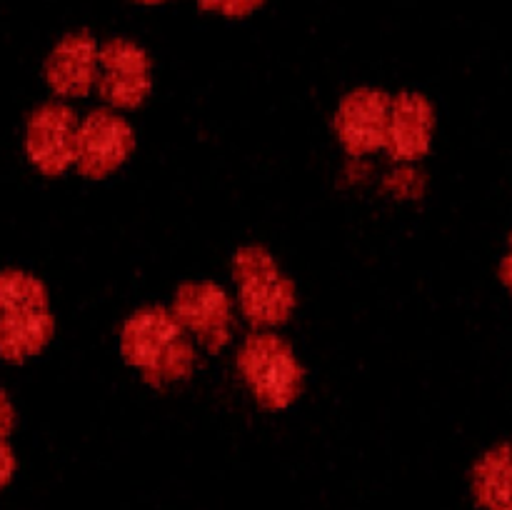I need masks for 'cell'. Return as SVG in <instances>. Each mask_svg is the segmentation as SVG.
Here are the masks:
<instances>
[{
	"label": "cell",
	"mask_w": 512,
	"mask_h": 510,
	"mask_svg": "<svg viewBox=\"0 0 512 510\" xmlns=\"http://www.w3.org/2000/svg\"><path fill=\"white\" fill-rule=\"evenodd\" d=\"M123 358L153 385L178 383L195 370V348L183 325L160 305L138 310L123 325Z\"/></svg>",
	"instance_id": "cell-1"
},
{
	"label": "cell",
	"mask_w": 512,
	"mask_h": 510,
	"mask_svg": "<svg viewBox=\"0 0 512 510\" xmlns=\"http://www.w3.org/2000/svg\"><path fill=\"white\" fill-rule=\"evenodd\" d=\"M53 328L45 285L25 273L0 275V355L25 360L40 353Z\"/></svg>",
	"instance_id": "cell-2"
},
{
	"label": "cell",
	"mask_w": 512,
	"mask_h": 510,
	"mask_svg": "<svg viewBox=\"0 0 512 510\" xmlns=\"http://www.w3.org/2000/svg\"><path fill=\"white\" fill-rule=\"evenodd\" d=\"M238 370L258 403L268 410L288 408L303 390V368L280 335H248L238 353Z\"/></svg>",
	"instance_id": "cell-3"
},
{
	"label": "cell",
	"mask_w": 512,
	"mask_h": 510,
	"mask_svg": "<svg viewBox=\"0 0 512 510\" xmlns=\"http://www.w3.org/2000/svg\"><path fill=\"white\" fill-rule=\"evenodd\" d=\"M240 308L253 325H280L293 315L295 283L260 245L240 248L233 260Z\"/></svg>",
	"instance_id": "cell-4"
},
{
	"label": "cell",
	"mask_w": 512,
	"mask_h": 510,
	"mask_svg": "<svg viewBox=\"0 0 512 510\" xmlns=\"http://www.w3.org/2000/svg\"><path fill=\"white\" fill-rule=\"evenodd\" d=\"M148 53L138 43L125 38H110L98 50V88L100 98L115 108L133 110L148 98L153 88Z\"/></svg>",
	"instance_id": "cell-5"
},
{
	"label": "cell",
	"mask_w": 512,
	"mask_h": 510,
	"mask_svg": "<svg viewBox=\"0 0 512 510\" xmlns=\"http://www.w3.org/2000/svg\"><path fill=\"white\" fill-rule=\"evenodd\" d=\"M133 145L135 135L128 120L110 110H93L78 125L75 165L85 178H108L128 160Z\"/></svg>",
	"instance_id": "cell-6"
},
{
	"label": "cell",
	"mask_w": 512,
	"mask_h": 510,
	"mask_svg": "<svg viewBox=\"0 0 512 510\" xmlns=\"http://www.w3.org/2000/svg\"><path fill=\"white\" fill-rule=\"evenodd\" d=\"M173 315L183 330L198 338L210 353H220L233 335V305L228 293L213 283L180 285L173 300Z\"/></svg>",
	"instance_id": "cell-7"
},
{
	"label": "cell",
	"mask_w": 512,
	"mask_h": 510,
	"mask_svg": "<svg viewBox=\"0 0 512 510\" xmlns=\"http://www.w3.org/2000/svg\"><path fill=\"white\" fill-rule=\"evenodd\" d=\"M78 118L63 103H45L28 120V155L45 175H63L75 163Z\"/></svg>",
	"instance_id": "cell-8"
},
{
	"label": "cell",
	"mask_w": 512,
	"mask_h": 510,
	"mask_svg": "<svg viewBox=\"0 0 512 510\" xmlns=\"http://www.w3.org/2000/svg\"><path fill=\"white\" fill-rule=\"evenodd\" d=\"M390 98L383 90L360 88L340 100L335 130L350 155H370L385 148Z\"/></svg>",
	"instance_id": "cell-9"
},
{
	"label": "cell",
	"mask_w": 512,
	"mask_h": 510,
	"mask_svg": "<svg viewBox=\"0 0 512 510\" xmlns=\"http://www.w3.org/2000/svg\"><path fill=\"white\" fill-rule=\"evenodd\" d=\"M98 43L90 33H68L45 63L48 85L63 98H85L98 83Z\"/></svg>",
	"instance_id": "cell-10"
},
{
	"label": "cell",
	"mask_w": 512,
	"mask_h": 510,
	"mask_svg": "<svg viewBox=\"0 0 512 510\" xmlns=\"http://www.w3.org/2000/svg\"><path fill=\"white\" fill-rule=\"evenodd\" d=\"M435 113L420 93H400L390 100L385 148L395 160H418L428 153L433 140Z\"/></svg>",
	"instance_id": "cell-11"
},
{
	"label": "cell",
	"mask_w": 512,
	"mask_h": 510,
	"mask_svg": "<svg viewBox=\"0 0 512 510\" xmlns=\"http://www.w3.org/2000/svg\"><path fill=\"white\" fill-rule=\"evenodd\" d=\"M473 490L488 510H512V458L505 450L488 453L473 475Z\"/></svg>",
	"instance_id": "cell-12"
},
{
	"label": "cell",
	"mask_w": 512,
	"mask_h": 510,
	"mask_svg": "<svg viewBox=\"0 0 512 510\" xmlns=\"http://www.w3.org/2000/svg\"><path fill=\"white\" fill-rule=\"evenodd\" d=\"M265 0H198V5L210 13H220L225 18H245L263 8Z\"/></svg>",
	"instance_id": "cell-13"
},
{
	"label": "cell",
	"mask_w": 512,
	"mask_h": 510,
	"mask_svg": "<svg viewBox=\"0 0 512 510\" xmlns=\"http://www.w3.org/2000/svg\"><path fill=\"white\" fill-rule=\"evenodd\" d=\"M13 468H15L13 453H10V450L5 448L3 443H0V488H3V485L10 480V475H13Z\"/></svg>",
	"instance_id": "cell-14"
},
{
	"label": "cell",
	"mask_w": 512,
	"mask_h": 510,
	"mask_svg": "<svg viewBox=\"0 0 512 510\" xmlns=\"http://www.w3.org/2000/svg\"><path fill=\"white\" fill-rule=\"evenodd\" d=\"M10 428H13V410H10L8 400H5L3 393H0V435L8 433Z\"/></svg>",
	"instance_id": "cell-15"
},
{
	"label": "cell",
	"mask_w": 512,
	"mask_h": 510,
	"mask_svg": "<svg viewBox=\"0 0 512 510\" xmlns=\"http://www.w3.org/2000/svg\"><path fill=\"white\" fill-rule=\"evenodd\" d=\"M138 3H143V5H160V3H165V0H138Z\"/></svg>",
	"instance_id": "cell-16"
},
{
	"label": "cell",
	"mask_w": 512,
	"mask_h": 510,
	"mask_svg": "<svg viewBox=\"0 0 512 510\" xmlns=\"http://www.w3.org/2000/svg\"><path fill=\"white\" fill-rule=\"evenodd\" d=\"M510 458H512V455H510Z\"/></svg>",
	"instance_id": "cell-17"
}]
</instances>
